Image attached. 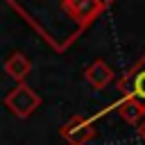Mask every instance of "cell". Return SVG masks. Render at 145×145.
<instances>
[{
  "label": "cell",
  "instance_id": "6da1fadb",
  "mask_svg": "<svg viewBox=\"0 0 145 145\" xmlns=\"http://www.w3.org/2000/svg\"><path fill=\"white\" fill-rule=\"evenodd\" d=\"M54 50H68L113 0H5Z\"/></svg>",
  "mask_w": 145,
  "mask_h": 145
},
{
  "label": "cell",
  "instance_id": "7a4b0ae2",
  "mask_svg": "<svg viewBox=\"0 0 145 145\" xmlns=\"http://www.w3.org/2000/svg\"><path fill=\"white\" fill-rule=\"evenodd\" d=\"M118 91H120V100H127L131 104H136L143 113H145V54L122 75L120 84H118Z\"/></svg>",
  "mask_w": 145,
  "mask_h": 145
},
{
  "label": "cell",
  "instance_id": "3957f363",
  "mask_svg": "<svg viewBox=\"0 0 145 145\" xmlns=\"http://www.w3.org/2000/svg\"><path fill=\"white\" fill-rule=\"evenodd\" d=\"M5 104H7V109H9L14 116L27 118V116H32V113L39 109L41 97H39V93H36L34 88H29V86L23 82V84H16V88H11V91L5 95Z\"/></svg>",
  "mask_w": 145,
  "mask_h": 145
},
{
  "label": "cell",
  "instance_id": "277c9868",
  "mask_svg": "<svg viewBox=\"0 0 145 145\" xmlns=\"http://www.w3.org/2000/svg\"><path fill=\"white\" fill-rule=\"evenodd\" d=\"M61 138L68 143V145H86L95 138V127H93V120L91 118H84V116H72L61 129H59Z\"/></svg>",
  "mask_w": 145,
  "mask_h": 145
},
{
  "label": "cell",
  "instance_id": "5b68a950",
  "mask_svg": "<svg viewBox=\"0 0 145 145\" xmlns=\"http://www.w3.org/2000/svg\"><path fill=\"white\" fill-rule=\"evenodd\" d=\"M84 79H86L93 88L102 91V88H106V86L113 82V70H111V66H109L106 61L95 59V61L84 70Z\"/></svg>",
  "mask_w": 145,
  "mask_h": 145
},
{
  "label": "cell",
  "instance_id": "8992f818",
  "mask_svg": "<svg viewBox=\"0 0 145 145\" xmlns=\"http://www.w3.org/2000/svg\"><path fill=\"white\" fill-rule=\"evenodd\" d=\"M29 70H32V63H29V59H27L23 52H14V54L5 61V72H7L11 79H16L18 84L25 82V77L29 75Z\"/></svg>",
  "mask_w": 145,
  "mask_h": 145
},
{
  "label": "cell",
  "instance_id": "52a82bcc",
  "mask_svg": "<svg viewBox=\"0 0 145 145\" xmlns=\"http://www.w3.org/2000/svg\"><path fill=\"white\" fill-rule=\"evenodd\" d=\"M116 109H118V113H120V116H122L129 125H136V122L145 116V113H143L136 104H131V102H127V100H120V102L116 104Z\"/></svg>",
  "mask_w": 145,
  "mask_h": 145
},
{
  "label": "cell",
  "instance_id": "ba28073f",
  "mask_svg": "<svg viewBox=\"0 0 145 145\" xmlns=\"http://www.w3.org/2000/svg\"><path fill=\"white\" fill-rule=\"evenodd\" d=\"M136 134H138V136L145 140V116H143V118L136 122Z\"/></svg>",
  "mask_w": 145,
  "mask_h": 145
}]
</instances>
